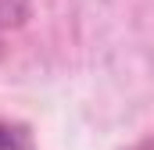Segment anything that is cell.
Instances as JSON below:
<instances>
[{
    "mask_svg": "<svg viewBox=\"0 0 154 150\" xmlns=\"http://www.w3.org/2000/svg\"><path fill=\"white\" fill-rule=\"evenodd\" d=\"M25 18H29V0H0V32L25 25Z\"/></svg>",
    "mask_w": 154,
    "mask_h": 150,
    "instance_id": "1",
    "label": "cell"
},
{
    "mask_svg": "<svg viewBox=\"0 0 154 150\" xmlns=\"http://www.w3.org/2000/svg\"><path fill=\"white\" fill-rule=\"evenodd\" d=\"M133 150H154V140H147V143H140V147H133Z\"/></svg>",
    "mask_w": 154,
    "mask_h": 150,
    "instance_id": "3",
    "label": "cell"
},
{
    "mask_svg": "<svg viewBox=\"0 0 154 150\" xmlns=\"http://www.w3.org/2000/svg\"><path fill=\"white\" fill-rule=\"evenodd\" d=\"M0 150H32V143H29V136L18 125L0 122Z\"/></svg>",
    "mask_w": 154,
    "mask_h": 150,
    "instance_id": "2",
    "label": "cell"
}]
</instances>
